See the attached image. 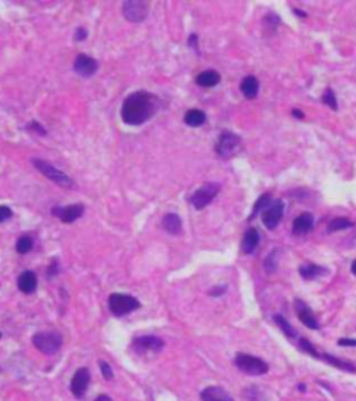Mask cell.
<instances>
[{
  "instance_id": "9",
  "label": "cell",
  "mask_w": 356,
  "mask_h": 401,
  "mask_svg": "<svg viewBox=\"0 0 356 401\" xmlns=\"http://www.w3.org/2000/svg\"><path fill=\"white\" fill-rule=\"evenodd\" d=\"M284 216V202L283 201H276V202H271V205L269 208H266L263 212H262V222L266 229L269 230H274L278 223L281 222Z\"/></svg>"
},
{
  "instance_id": "31",
  "label": "cell",
  "mask_w": 356,
  "mask_h": 401,
  "mask_svg": "<svg viewBox=\"0 0 356 401\" xmlns=\"http://www.w3.org/2000/svg\"><path fill=\"white\" fill-rule=\"evenodd\" d=\"M299 347H301L302 351H305V353L309 354V355H312L314 358H320V354L317 353V350H316L313 344H312L309 340H306V339H301V340H299Z\"/></svg>"
},
{
  "instance_id": "39",
  "label": "cell",
  "mask_w": 356,
  "mask_h": 401,
  "mask_svg": "<svg viewBox=\"0 0 356 401\" xmlns=\"http://www.w3.org/2000/svg\"><path fill=\"white\" fill-rule=\"evenodd\" d=\"M74 38H75V41H78V42H81V41H84V39H86V30H85V28H78V30L75 31V35H74Z\"/></svg>"
},
{
  "instance_id": "37",
  "label": "cell",
  "mask_w": 356,
  "mask_h": 401,
  "mask_svg": "<svg viewBox=\"0 0 356 401\" xmlns=\"http://www.w3.org/2000/svg\"><path fill=\"white\" fill-rule=\"evenodd\" d=\"M226 288H227L226 286L213 287V288H212V290L209 291V295H212V297H219V295H223V294L226 292Z\"/></svg>"
},
{
  "instance_id": "11",
  "label": "cell",
  "mask_w": 356,
  "mask_h": 401,
  "mask_svg": "<svg viewBox=\"0 0 356 401\" xmlns=\"http://www.w3.org/2000/svg\"><path fill=\"white\" fill-rule=\"evenodd\" d=\"M84 211L85 208L81 204H77V205H68V207H55L52 209V215L59 218L63 223H73L84 215Z\"/></svg>"
},
{
  "instance_id": "38",
  "label": "cell",
  "mask_w": 356,
  "mask_h": 401,
  "mask_svg": "<svg viewBox=\"0 0 356 401\" xmlns=\"http://www.w3.org/2000/svg\"><path fill=\"white\" fill-rule=\"evenodd\" d=\"M30 130H35L37 133H41L42 135H46V130L42 127V124L38 122H31V124H30Z\"/></svg>"
},
{
  "instance_id": "12",
  "label": "cell",
  "mask_w": 356,
  "mask_h": 401,
  "mask_svg": "<svg viewBox=\"0 0 356 401\" xmlns=\"http://www.w3.org/2000/svg\"><path fill=\"white\" fill-rule=\"evenodd\" d=\"M132 346L138 353H146V351L160 353L164 347V341L156 336H142V337L134 339Z\"/></svg>"
},
{
  "instance_id": "41",
  "label": "cell",
  "mask_w": 356,
  "mask_h": 401,
  "mask_svg": "<svg viewBox=\"0 0 356 401\" xmlns=\"http://www.w3.org/2000/svg\"><path fill=\"white\" fill-rule=\"evenodd\" d=\"M95 401H113V400H111L109 395L102 394V395H98V397L95 398Z\"/></svg>"
},
{
  "instance_id": "18",
  "label": "cell",
  "mask_w": 356,
  "mask_h": 401,
  "mask_svg": "<svg viewBox=\"0 0 356 401\" xmlns=\"http://www.w3.org/2000/svg\"><path fill=\"white\" fill-rule=\"evenodd\" d=\"M201 398L202 401H234L230 393L219 386H209L203 389L201 393Z\"/></svg>"
},
{
  "instance_id": "16",
  "label": "cell",
  "mask_w": 356,
  "mask_h": 401,
  "mask_svg": "<svg viewBox=\"0 0 356 401\" xmlns=\"http://www.w3.org/2000/svg\"><path fill=\"white\" fill-rule=\"evenodd\" d=\"M17 284H19V288L21 292H24V294H32L38 287L37 274L34 273L32 270H25V272H23L19 276Z\"/></svg>"
},
{
  "instance_id": "1",
  "label": "cell",
  "mask_w": 356,
  "mask_h": 401,
  "mask_svg": "<svg viewBox=\"0 0 356 401\" xmlns=\"http://www.w3.org/2000/svg\"><path fill=\"white\" fill-rule=\"evenodd\" d=\"M161 106V101L154 93L138 91L124 99L121 106V119L129 126H141L150 120Z\"/></svg>"
},
{
  "instance_id": "13",
  "label": "cell",
  "mask_w": 356,
  "mask_h": 401,
  "mask_svg": "<svg viewBox=\"0 0 356 401\" xmlns=\"http://www.w3.org/2000/svg\"><path fill=\"white\" fill-rule=\"evenodd\" d=\"M294 308L295 312H296V315L299 318V321H301L306 328L313 329V330H317V329L320 328V325L319 322H317V319H316V316H314L313 311L310 310L302 299H295Z\"/></svg>"
},
{
  "instance_id": "27",
  "label": "cell",
  "mask_w": 356,
  "mask_h": 401,
  "mask_svg": "<svg viewBox=\"0 0 356 401\" xmlns=\"http://www.w3.org/2000/svg\"><path fill=\"white\" fill-rule=\"evenodd\" d=\"M271 205V195L270 194H263L260 195L258 198V201H256V204H255V207H253V211H252V215L249 219H253L258 213L263 212L266 208H269Z\"/></svg>"
},
{
  "instance_id": "34",
  "label": "cell",
  "mask_w": 356,
  "mask_h": 401,
  "mask_svg": "<svg viewBox=\"0 0 356 401\" xmlns=\"http://www.w3.org/2000/svg\"><path fill=\"white\" fill-rule=\"evenodd\" d=\"M13 211L9 207H0V223L6 222V220L12 219Z\"/></svg>"
},
{
  "instance_id": "21",
  "label": "cell",
  "mask_w": 356,
  "mask_h": 401,
  "mask_svg": "<svg viewBox=\"0 0 356 401\" xmlns=\"http://www.w3.org/2000/svg\"><path fill=\"white\" fill-rule=\"evenodd\" d=\"M220 74L215 71V70H206V71H202L201 74H198L197 77V84L199 86H203V88H212V86H216L219 82H220Z\"/></svg>"
},
{
  "instance_id": "17",
  "label": "cell",
  "mask_w": 356,
  "mask_h": 401,
  "mask_svg": "<svg viewBox=\"0 0 356 401\" xmlns=\"http://www.w3.org/2000/svg\"><path fill=\"white\" fill-rule=\"evenodd\" d=\"M313 229V216L310 213H302L292 223V234L303 236Z\"/></svg>"
},
{
  "instance_id": "22",
  "label": "cell",
  "mask_w": 356,
  "mask_h": 401,
  "mask_svg": "<svg viewBox=\"0 0 356 401\" xmlns=\"http://www.w3.org/2000/svg\"><path fill=\"white\" fill-rule=\"evenodd\" d=\"M320 358L324 359L327 364H330L331 366L338 368L341 371L350 372V373H355L356 372V366L353 364H350L349 361L338 358V357H334V355H330V354H323V355H320Z\"/></svg>"
},
{
  "instance_id": "35",
  "label": "cell",
  "mask_w": 356,
  "mask_h": 401,
  "mask_svg": "<svg viewBox=\"0 0 356 401\" xmlns=\"http://www.w3.org/2000/svg\"><path fill=\"white\" fill-rule=\"evenodd\" d=\"M59 272H60V265H59V261L55 259V261L50 263L49 267H48L46 274H48V277H53V276H56Z\"/></svg>"
},
{
  "instance_id": "23",
  "label": "cell",
  "mask_w": 356,
  "mask_h": 401,
  "mask_svg": "<svg viewBox=\"0 0 356 401\" xmlns=\"http://www.w3.org/2000/svg\"><path fill=\"white\" fill-rule=\"evenodd\" d=\"M324 273H327V269L319 265H314V263H306V265L299 266V274L306 280H313Z\"/></svg>"
},
{
  "instance_id": "28",
  "label": "cell",
  "mask_w": 356,
  "mask_h": 401,
  "mask_svg": "<svg viewBox=\"0 0 356 401\" xmlns=\"http://www.w3.org/2000/svg\"><path fill=\"white\" fill-rule=\"evenodd\" d=\"M32 248H34V240L30 236H21L16 243V251L21 255L31 252Z\"/></svg>"
},
{
  "instance_id": "33",
  "label": "cell",
  "mask_w": 356,
  "mask_h": 401,
  "mask_svg": "<svg viewBox=\"0 0 356 401\" xmlns=\"http://www.w3.org/2000/svg\"><path fill=\"white\" fill-rule=\"evenodd\" d=\"M264 20L267 21L266 24L271 25V28H273V30H276V27H278V24H280V17H277L274 13L267 14V16L264 17Z\"/></svg>"
},
{
  "instance_id": "25",
  "label": "cell",
  "mask_w": 356,
  "mask_h": 401,
  "mask_svg": "<svg viewBox=\"0 0 356 401\" xmlns=\"http://www.w3.org/2000/svg\"><path fill=\"white\" fill-rule=\"evenodd\" d=\"M273 321L276 322V325L278 328L283 330V333L288 337V339H295L296 337V332L295 329L288 323V321L284 318L283 315H274L273 316Z\"/></svg>"
},
{
  "instance_id": "5",
  "label": "cell",
  "mask_w": 356,
  "mask_h": 401,
  "mask_svg": "<svg viewBox=\"0 0 356 401\" xmlns=\"http://www.w3.org/2000/svg\"><path fill=\"white\" fill-rule=\"evenodd\" d=\"M32 164L37 167V170H39L42 173L43 176L48 177L49 180H52L53 182H56L57 185L64 187V188H73L74 181L70 177L63 173L59 169H56L53 164H50L49 162H45L42 159H32Z\"/></svg>"
},
{
  "instance_id": "7",
  "label": "cell",
  "mask_w": 356,
  "mask_h": 401,
  "mask_svg": "<svg viewBox=\"0 0 356 401\" xmlns=\"http://www.w3.org/2000/svg\"><path fill=\"white\" fill-rule=\"evenodd\" d=\"M241 144V137L233 131H223L216 142V153L221 158H230L238 149Z\"/></svg>"
},
{
  "instance_id": "32",
  "label": "cell",
  "mask_w": 356,
  "mask_h": 401,
  "mask_svg": "<svg viewBox=\"0 0 356 401\" xmlns=\"http://www.w3.org/2000/svg\"><path fill=\"white\" fill-rule=\"evenodd\" d=\"M99 366H100V371H102V375L105 377L106 380H111L114 377V373H113V369L109 362L106 361H99Z\"/></svg>"
},
{
  "instance_id": "6",
  "label": "cell",
  "mask_w": 356,
  "mask_h": 401,
  "mask_svg": "<svg viewBox=\"0 0 356 401\" xmlns=\"http://www.w3.org/2000/svg\"><path fill=\"white\" fill-rule=\"evenodd\" d=\"M219 192H220V184H217V182H206L192 194V196L190 198V202L195 209L201 211L203 208L208 207L210 202L215 199L216 195Z\"/></svg>"
},
{
  "instance_id": "44",
  "label": "cell",
  "mask_w": 356,
  "mask_h": 401,
  "mask_svg": "<svg viewBox=\"0 0 356 401\" xmlns=\"http://www.w3.org/2000/svg\"><path fill=\"white\" fill-rule=\"evenodd\" d=\"M0 337H2V333H0Z\"/></svg>"
},
{
  "instance_id": "10",
  "label": "cell",
  "mask_w": 356,
  "mask_h": 401,
  "mask_svg": "<svg viewBox=\"0 0 356 401\" xmlns=\"http://www.w3.org/2000/svg\"><path fill=\"white\" fill-rule=\"evenodd\" d=\"M89 382H91V373L88 371V368H80L74 373L71 383H70V390L75 398H82L85 395Z\"/></svg>"
},
{
  "instance_id": "30",
  "label": "cell",
  "mask_w": 356,
  "mask_h": 401,
  "mask_svg": "<svg viewBox=\"0 0 356 401\" xmlns=\"http://www.w3.org/2000/svg\"><path fill=\"white\" fill-rule=\"evenodd\" d=\"M321 101L323 104H325L328 108H331L332 110H338V104H337V97H335V93L332 92L331 88H327L324 92V95L321 96Z\"/></svg>"
},
{
  "instance_id": "2",
  "label": "cell",
  "mask_w": 356,
  "mask_h": 401,
  "mask_svg": "<svg viewBox=\"0 0 356 401\" xmlns=\"http://www.w3.org/2000/svg\"><path fill=\"white\" fill-rule=\"evenodd\" d=\"M234 362L241 372L251 376H260L269 372V364L264 359L259 358L256 355L245 353H238L235 355Z\"/></svg>"
},
{
  "instance_id": "36",
  "label": "cell",
  "mask_w": 356,
  "mask_h": 401,
  "mask_svg": "<svg viewBox=\"0 0 356 401\" xmlns=\"http://www.w3.org/2000/svg\"><path fill=\"white\" fill-rule=\"evenodd\" d=\"M338 346L341 347H356V339H348V337H342L338 340Z\"/></svg>"
},
{
  "instance_id": "4",
  "label": "cell",
  "mask_w": 356,
  "mask_h": 401,
  "mask_svg": "<svg viewBox=\"0 0 356 401\" xmlns=\"http://www.w3.org/2000/svg\"><path fill=\"white\" fill-rule=\"evenodd\" d=\"M109 308L113 312V315L124 316L131 314L132 311L141 308V303L132 295L114 292L109 297Z\"/></svg>"
},
{
  "instance_id": "43",
  "label": "cell",
  "mask_w": 356,
  "mask_h": 401,
  "mask_svg": "<svg viewBox=\"0 0 356 401\" xmlns=\"http://www.w3.org/2000/svg\"><path fill=\"white\" fill-rule=\"evenodd\" d=\"M350 269H352V273H353L356 276V261L353 262V263H352V267H350Z\"/></svg>"
},
{
  "instance_id": "14",
  "label": "cell",
  "mask_w": 356,
  "mask_h": 401,
  "mask_svg": "<svg viewBox=\"0 0 356 401\" xmlns=\"http://www.w3.org/2000/svg\"><path fill=\"white\" fill-rule=\"evenodd\" d=\"M98 61L88 55H78L74 61V70L81 77H91L98 71Z\"/></svg>"
},
{
  "instance_id": "15",
  "label": "cell",
  "mask_w": 356,
  "mask_h": 401,
  "mask_svg": "<svg viewBox=\"0 0 356 401\" xmlns=\"http://www.w3.org/2000/svg\"><path fill=\"white\" fill-rule=\"evenodd\" d=\"M259 243H260V234H259V231L256 230L255 227H249V229L245 231L244 238H242L241 249H242L244 254L249 255V254H252L255 249L258 248Z\"/></svg>"
},
{
  "instance_id": "3",
  "label": "cell",
  "mask_w": 356,
  "mask_h": 401,
  "mask_svg": "<svg viewBox=\"0 0 356 401\" xmlns=\"http://www.w3.org/2000/svg\"><path fill=\"white\" fill-rule=\"evenodd\" d=\"M32 344L37 347L41 353L52 355L62 348V334L57 332H41V333L34 334Z\"/></svg>"
},
{
  "instance_id": "8",
  "label": "cell",
  "mask_w": 356,
  "mask_h": 401,
  "mask_svg": "<svg viewBox=\"0 0 356 401\" xmlns=\"http://www.w3.org/2000/svg\"><path fill=\"white\" fill-rule=\"evenodd\" d=\"M147 10H149L147 3L142 0H127L123 5L124 17L131 23H142L146 19Z\"/></svg>"
},
{
  "instance_id": "24",
  "label": "cell",
  "mask_w": 356,
  "mask_h": 401,
  "mask_svg": "<svg viewBox=\"0 0 356 401\" xmlns=\"http://www.w3.org/2000/svg\"><path fill=\"white\" fill-rule=\"evenodd\" d=\"M206 122V115L199 109H190L184 116V123L190 127H201Z\"/></svg>"
},
{
  "instance_id": "19",
  "label": "cell",
  "mask_w": 356,
  "mask_h": 401,
  "mask_svg": "<svg viewBox=\"0 0 356 401\" xmlns=\"http://www.w3.org/2000/svg\"><path fill=\"white\" fill-rule=\"evenodd\" d=\"M259 79L255 75H246L241 81L240 89L246 99H255L259 93Z\"/></svg>"
},
{
  "instance_id": "20",
  "label": "cell",
  "mask_w": 356,
  "mask_h": 401,
  "mask_svg": "<svg viewBox=\"0 0 356 401\" xmlns=\"http://www.w3.org/2000/svg\"><path fill=\"white\" fill-rule=\"evenodd\" d=\"M161 225H163V229L168 234H172V236L180 234V231L183 229V222H181L177 213H167V215H164V218L161 220Z\"/></svg>"
},
{
  "instance_id": "29",
  "label": "cell",
  "mask_w": 356,
  "mask_h": 401,
  "mask_svg": "<svg viewBox=\"0 0 356 401\" xmlns=\"http://www.w3.org/2000/svg\"><path fill=\"white\" fill-rule=\"evenodd\" d=\"M280 252L281 251L278 248L273 249L270 254H269V256L264 259V270L267 273H273L277 269V266H278V255H280Z\"/></svg>"
},
{
  "instance_id": "40",
  "label": "cell",
  "mask_w": 356,
  "mask_h": 401,
  "mask_svg": "<svg viewBox=\"0 0 356 401\" xmlns=\"http://www.w3.org/2000/svg\"><path fill=\"white\" fill-rule=\"evenodd\" d=\"M188 45H190L191 48H198V35L197 34H192L190 37V39H188Z\"/></svg>"
},
{
  "instance_id": "42",
  "label": "cell",
  "mask_w": 356,
  "mask_h": 401,
  "mask_svg": "<svg viewBox=\"0 0 356 401\" xmlns=\"http://www.w3.org/2000/svg\"><path fill=\"white\" fill-rule=\"evenodd\" d=\"M292 116H295V117H298V119H302L303 117V113H302L301 110H292Z\"/></svg>"
},
{
  "instance_id": "26",
  "label": "cell",
  "mask_w": 356,
  "mask_h": 401,
  "mask_svg": "<svg viewBox=\"0 0 356 401\" xmlns=\"http://www.w3.org/2000/svg\"><path fill=\"white\" fill-rule=\"evenodd\" d=\"M353 227V222H350L346 218H337V219L331 220L328 226H327V231L328 233H334V231L345 230V229H350Z\"/></svg>"
}]
</instances>
